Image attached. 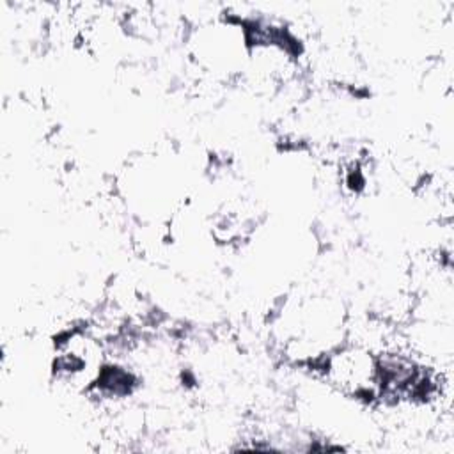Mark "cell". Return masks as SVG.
I'll return each mask as SVG.
<instances>
[{"label": "cell", "instance_id": "obj_1", "mask_svg": "<svg viewBox=\"0 0 454 454\" xmlns=\"http://www.w3.org/2000/svg\"><path fill=\"white\" fill-rule=\"evenodd\" d=\"M190 43L197 62L213 73H236L248 59L247 27L227 18L202 23Z\"/></svg>", "mask_w": 454, "mask_h": 454}]
</instances>
